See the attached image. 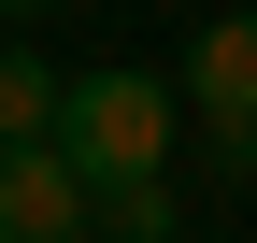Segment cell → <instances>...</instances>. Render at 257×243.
Here are the masks:
<instances>
[{
  "label": "cell",
  "mask_w": 257,
  "mask_h": 243,
  "mask_svg": "<svg viewBox=\"0 0 257 243\" xmlns=\"http://www.w3.org/2000/svg\"><path fill=\"white\" fill-rule=\"evenodd\" d=\"M172 129H186V86H157V72H72V100H57V158L86 172L100 215L172 172Z\"/></svg>",
  "instance_id": "6da1fadb"
},
{
  "label": "cell",
  "mask_w": 257,
  "mask_h": 243,
  "mask_svg": "<svg viewBox=\"0 0 257 243\" xmlns=\"http://www.w3.org/2000/svg\"><path fill=\"white\" fill-rule=\"evenodd\" d=\"M186 114L214 129V158H229V172H257V0L200 29V57H186Z\"/></svg>",
  "instance_id": "7a4b0ae2"
},
{
  "label": "cell",
  "mask_w": 257,
  "mask_h": 243,
  "mask_svg": "<svg viewBox=\"0 0 257 243\" xmlns=\"http://www.w3.org/2000/svg\"><path fill=\"white\" fill-rule=\"evenodd\" d=\"M86 215H100V200H86V172L57 158V143H15V158H0V243H86Z\"/></svg>",
  "instance_id": "3957f363"
},
{
  "label": "cell",
  "mask_w": 257,
  "mask_h": 243,
  "mask_svg": "<svg viewBox=\"0 0 257 243\" xmlns=\"http://www.w3.org/2000/svg\"><path fill=\"white\" fill-rule=\"evenodd\" d=\"M57 100H72V72H43V57L0 43V158L15 143H57Z\"/></svg>",
  "instance_id": "277c9868"
},
{
  "label": "cell",
  "mask_w": 257,
  "mask_h": 243,
  "mask_svg": "<svg viewBox=\"0 0 257 243\" xmlns=\"http://www.w3.org/2000/svg\"><path fill=\"white\" fill-rule=\"evenodd\" d=\"M114 243H172V200H157V186H143V200H114Z\"/></svg>",
  "instance_id": "5b68a950"
},
{
  "label": "cell",
  "mask_w": 257,
  "mask_h": 243,
  "mask_svg": "<svg viewBox=\"0 0 257 243\" xmlns=\"http://www.w3.org/2000/svg\"><path fill=\"white\" fill-rule=\"evenodd\" d=\"M0 15H57V0H0Z\"/></svg>",
  "instance_id": "8992f818"
}]
</instances>
